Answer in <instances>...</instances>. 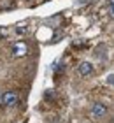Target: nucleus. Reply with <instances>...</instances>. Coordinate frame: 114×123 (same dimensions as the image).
<instances>
[{
	"instance_id": "20e7f679",
	"label": "nucleus",
	"mask_w": 114,
	"mask_h": 123,
	"mask_svg": "<svg viewBox=\"0 0 114 123\" xmlns=\"http://www.w3.org/2000/svg\"><path fill=\"white\" fill-rule=\"evenodd\" d=\"M77 74L81 77H88L93 74V65L90 63V62H81V63L77 65Z\"/></svg>"
},
{
	"instance_id": "0eeeda50",
	"label": "nucleus",
	"mask_w": 114,
	"mask_h": 123,
	"mask_svg": "<svg viewBox=\"0 0 114 123\" xmlns=\"http://www.w3.org/2000/svg\"><path fill=\"white\" fill-rule=\"evenodd\" d=\"M16 33H18V35H25V33H26V30H23V28H18V32H16Z\"/></svg>"
},
{
	"instance_id": "f257e3e1",
	"label": "nucleus",
	"mask_w": 114,
	"mask_h": 123,
	"mask_svg": "<svg viewBox=\"0 0 114 123\" xmlns=\"http://www.w3.org/2000/svg\"><path fill=\"white\" fill-rule=\"evenodd\" d=\"M0 100H2V105H5V107H12V105L18 104V92L14 90H9V92H4L2 95H0Z\"/></svg>"
},
{
	"instance_id": "423d86ee",
	"label": "nucleus",
	"mask_w": 114,
	"mask_h": 123,
	"mask_svg": "<svg viewBox=\"0 0 114 123\" xmlns=\"http://www.w3.org/2000/svg\"><path fill=\"white\" fill-rule=\"evenodd\" d=\"M107 83H109V85H112V83H114V76H112V74H109V77H107Z\"/></svg>"
},
{
	"instance_id": "f03ea898",
	"label": "nucleus",
	"mask_w": 114,
	"mask_h": 123,
	"mask_svg": "<svg viewBox=\"0 0 114 123\" xmlns=\"http://www.w3.org/2000/svg\"><path fill=\"white\" fill-rule=\"evenodd\" d=\"M11 53H12L14 58H23V56H26V53H28V44H26L25 41L14 42L12 48H11Z\"/></svg>"
},
{
	"instance_id": "7ed1b4c3",
	"label": "nucleus",
	"mask_w": 114,
	"mask_h": 123,
	"mask_svg": "<svg viewBox=\"0 0 114 123\" xmlns=\"http://www.w3.org/2000/svg\"><path fill=\"white\" fill-rule=\"evenodd\" d=\"M107 114V107H105V104H102V102H95L93 105H91V109H90V116L93 120H100V118H104V116Z\"/></svg>"
},
{
	"instance_id": "39448f33",
	"label": "nucleus",
	"mask_w": 114,
	"mask_h": 123,
	"mask_svg": "<svg viewBox=\"0 0 114 123\" xmlns=\"http://www.w3.org/2000/svg\"><path fill=\"white\" fill-rule=\"evenodd\" d=\"M12 0H0V11H9L12 9Z\"/></svg>"
}]
</instances>
